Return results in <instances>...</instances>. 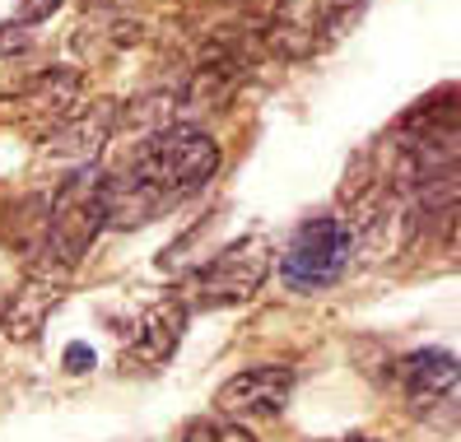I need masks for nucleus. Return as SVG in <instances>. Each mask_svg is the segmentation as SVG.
Masks as SVG:
<instances>
[{
  "label": "nucleus",
  "mask_w": 461,
  "mask_h": 442,
  "mask_svg": "<svg viewBox=\"0 0 461 442\" xmlns=\"http://www.w3.org/2000/svg\"><path fill=\"white\" fill-rule=\"evenodd\" d=\"M177 442H257L238 419H224V414H205V419H192L182 428Z\"/></svg>",
  "instance_id": "nucleus-9"
},
{
  "label": "nucleus",
  "mask_w": 461,
  "mask_h": 442,
  "mask_svg": "<svg viewBox=\"0 0 461 442\" xmlns=\"http://www.w3.org/2000/svg\"><path fill=\"white\" fill-rule=\"evenodd\" d=\"M405 401L424 414H447L456 405V358L447 349H424L401 364Z\"/></svg>",
  "instance_id": "nucleus-7"
},
{
  "label": "nucleus",
  "mask_w": 461,
  "mask_h": 442,
  "mask_svg": "<svg viewBox=\"0 0 461 442\" xmlns=\"http://www.w3.org/2000/svg\"><path fill=\"white\" fill-rule=\"evenodd\" d=\"M57 5H61V0H19V23H38V19H47Z\"/></svg>",
  "instance_id": "nucleus-10"
},
{
  "label": "nucleus",
  "mask_w": 461,
  "mask_h": 442,
  "mask_svg": "<svg viewBox=\"0 0 461 442\" xmlns=\"http://www.w3.org/2000/svg\"><path fill=\"white\" fill-rule=\"evenodd\" d=\"M368 0H276L266 42L280 61H312L359 23Z\"/></svg>",
  "instance_id": "nucleus-3"
},
{
  "label": "nucleus",
  "mask_w": 461,
  "mask_h": 442,
  "mask_svg": "<svg viewBox=\"0 0 461 442\" xmlns=\"http://www.w3.org/2000/svg\"><path fill=\"white\" fill-rule=\"evenodd\" d=\"M294 396V368L285 364H257L233 373L220 392H214V410L224 419H266V414H280L285 401Z\"/></svg>",
  "instance_id": "nucleus-6"
},
{
  "label": "nucleus",
  "mask_w": 461,
  "mask_h": 442,
  "mask_svg": "<svg viewBox=\"0 0 461 442\" xmlns=\"http://www.w3.org/2000/svg\"><path fill=\"white\" fill-rule=\"evenodd\" d=\"M103 182L107 173L98 168H79L75 177L61 182V191L51 196L47 210V233H42V266L51 270H70L85 261L94 238L107 224V201H103Z\"/></svg>",
  "instance_id": "nucleus-2"
},
{
  "label": "nucleus",
  "mask_w": 461,
  "mask_h": 442,
  "mask_svg": "<svg viewBox=\"0 0 461 442\" xmlns=\"http://www.w3.org/2000/svg\"><path fill=\"white\" fill-rule=\"evenodd\" d=\"M98 5H113V0H98Z\"/></svg>",
  "instance_id": "nucleus-11"
},
{
  "label": "nucleus",
  "mask_w": 461,
  "mask_h": 442,
  "mask_svg": "<svg viewBox=\"0 0 461 442\" xmlns=\"http://www.w3.org/2000/svg\"><path fill=\"white\" fill-rule=\"evenodd\" d=\"M182 326H186V308H182V302H173V298L158 302V308H149L140 321H135V336H131L122 358H131V364H140V368L168 364V354L182 340Z\"/></svg>",
  "instance_id": "nucleus-8"
},
{
  "label": "nucleus",
  "mask_w": 461,
  "mask_h": 442,
  "mask_svg": "<svg viewBox=\"0 0 461 442\" xmlns=\"http://www.w3.org/2000/svg\"><path fill=\"white\" fill-rule=\"evenodd\" d=\"M355 261V229L340 214H317L294 229L280 252V280L298 293L331 289Z\"/></svg>",
  "instance_id": "nucleus-4"
},
{
  "label": "nucleus",
  "mask_w": 461,
  "mask_h": 442,
  "mask_svg": "<svg viewBox=\"0 0 461 442\" xmlns=\"http://www.w3.org/2000/svg\"><path fill=\"white\" fill-rule=\"evenodd\" d=\"M220 168V145L201 126H164L135 145L131 163L103 182L107 224L140 229L149 219L168 214L173 205L192 201Z\"/></svg>",
  "instance_id": "nucleus-1"
},
{
  "label": "nucleus",
  "mask_w": 461,
  "mask_h": 442,
  "mask_svg": "<svg viewBox=\"0 0 461 442\" xmlns=\"http://www.w3.org/2000/svg\"><path fill=\"white\" fill-rule=\"evenodd\" d=\"M270 261H276V252H270L266 238L229 242L224 252H214L205 266H196L192 280H186V289H192V302H196V308H224V302L252 298V293L266 284Z\"/></svg>",
  "instance_id": "nucleus-5"
}]
</instances>
